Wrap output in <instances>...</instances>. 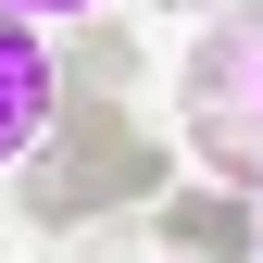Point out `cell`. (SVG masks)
Masks as SVG:
<instances>
[{
	"mask_svg": "<svg viewBox=\"0 0 263 263\" xmlns=\"http://www.w3.org/2000/svg\"><path fill=\"white\" fill-rule=\"evenodd\" d=\"M38 176H25V213L38 226H101V213H151L163 188H176V151L151 138L125 101H63L50 138L25 151Z\"/></svg>",
	"mask_w": 263,
	"mask_h": 263,
	"instance_id": "obj_1",
	"label": "cell"
},
{
	"mask_svg": "<svg viewBox=\"0 0 263 263\" xmlns=\"http://www.w3.org/2000/svg\"><path fill=\"white\" fill-rule=\"evenodd\" d=\"M176 101H188V163H213V188H263V125H251V13H226L188 38L176 63Z\"/></svg>",
	"mask_w": 263,
	"mask_h": 263,
	"instance_id": "obj_2",
	"label": "cell"
},
{
	"mask_svg": "<svg viewBox=\"0 0 263 263\" xmlns=\"http://www.w3.org/2000/svg\"><path fill=\"white\" fill-rule=\"evenodd\" d=\"M50 113H63V63H50V38H38L25 13H0V163L38 151Z\"/></svg>",
	"mask_w": 263,
	"mask_h": 263,
	"instance_id": "obj_3",
	"label": "cell"
},
{
	"mask_svg": "<svg viewBox=\"0 0 263 263\" xmlns=\"http://www.w3.org/2000/svg\"><path fill=\"white\" fill-rule=\"evenodd\" d=\"M151 238L176 263H251L263 251V213L238 201V188H163V201H151Z\"/></svg>",
	"mask_w": 263,
	"mask_h": 263,
	"instance_id": "obj_4",
	"label": "cell"
},
{
	"mask_svg": "<svg viewBox=\"0 0 263 263\" xmlns=\"http://www.w3.org/2000/svg\"><path fill=\"white\" fill-rule=\"evenodd\" d=\"M50 63H63V101H125V88H138V38H125L113 13H88Z\"/></svg>",
	"mask_w": 263,
	"mask_h": 263,
	"instance_id": "obj_5",
	"label": "cell"
},
{
	"mask_svg": "<svg viewBox=\"0 0 263 263\" xmlns=\"http://www.w3.org/2000/svg\"><path fill=\"white\" fill-rule=\"evenodd\" d=\"M0 13H25V25H88L101 0H0Z\"/></svg>",
	"mask_w": 263,
	"mask_h": 263,
	"instance_id": "obj_6",
	"label": "cell"
},
{
	"mask_svg": "<svg viewBox=\"0 0 263 263\" xmlns=\"http://www.w3.org/2000/svg\"><path fill=\"white\" fill-rule=\"evenodd\" d=\"M251 125H263V0H251Z\"/></svg>",
	"mask_w": 263,
	"mask_h": 263,
	"instance_id": "obj_7",
	"label": "cell"
},
{
	"mask_svg": "<svg viewBox=\"0 0 263 263\" xmlns=\"http://www.w3.org/2000/svg\"><path fill=\"white\" fill-rule=\"evenodd\" d=\"M88 263H138V251H125V238H101V251H88Z\"/></svg>",
	"mask_w": 263,
	"mask_h": 263,
	"instance_id": "obj_8",
	"label": "cell"
},
{
	"mask_svg": "<svg viewBox=\"0 0 263 263\" xmlns=\"http://www.w3.org/2000/svg\"><path fill=\"white\" fill-rule=\"evenodd\" d=\"M176 13H238V0H176Z\"/></svg>",
	"mask_w": 263,
	"mask_h": 263,
	"instance_id": "obj_9",
	"label": "cell"
}]
</instances>
